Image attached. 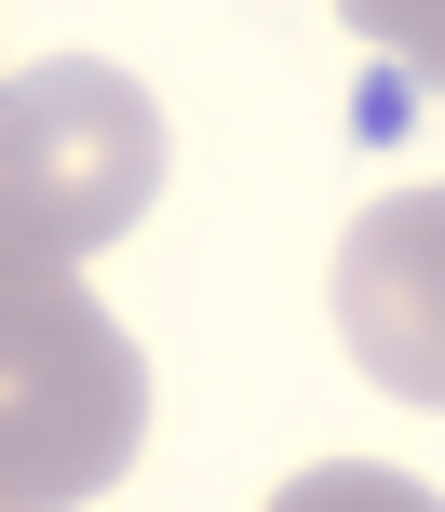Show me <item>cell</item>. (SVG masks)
<instances>
[{"label": "cell", "mask_w": 445, "mask_h": 512, "mask_svg": "<svg viewBox=\"0 0 445 512\" xmlns=\"http://www.w3.org/2000/svg\"><path fill=\"white\" fill-rule=\"evenodd\" d=\"M257 512H445L419 472H378V459H311L297 486H270Z\"/></svg>", "instance_id": "4"}, {"label": "cell", "mask_w": 445, "mask_h": 512, "mask_svg": "<svg viewBox=\"0 0 445 512\" xmlns=\"http://www.w3.org/2000/svg\"><path fill=\"white\" fill-rule=\"evenodd\" d=\"M149 189H162V108L122 68H95V54L14 68V95H0V230L95 256L149 216Z\"/></svg>", "instance_id": "2"}, {"label": "cell", "mask_w": 445, "mask_h": 512, "mask_svg": "<svg viewBox=\"0 0 445 512\" xmlns=\"http://www.w3.org/2000/svg\"><path fill=\"white\" fill-rule=\"evenodd\" d=\"M338 351L392 405H445V189H392L338 243Z\"/></svg>", "instance_id": "3"}, {"label": "cell", "mask_w": 445, "mask_h": 512, "mask_svg": "<svg viewBox=\"0 0 445 512\" xmlns=\"http://www.w3.org/2000/svg\"><path fill=\"white\" fill-rule=\"evenodd\" d=\"M338 14H351V41H378L392 68H419L445 95V0H338Z\"/></svg>", "instance_id": "5"}, {"label": "cell", "mask_w": 445, "mask_h": 512, "mask_svg": "<svg viewBox=\"0 0 445 512\" xmlns=\"http://www.w3.org/2000/svg\"><path fill=\"white\" fill-rule=\"evenodd\" d=\"M149 432V364L135 337L81 297V256L0 230V499L68 512Z\"/></svg>", "instance_id": "1"}]
</instances>
